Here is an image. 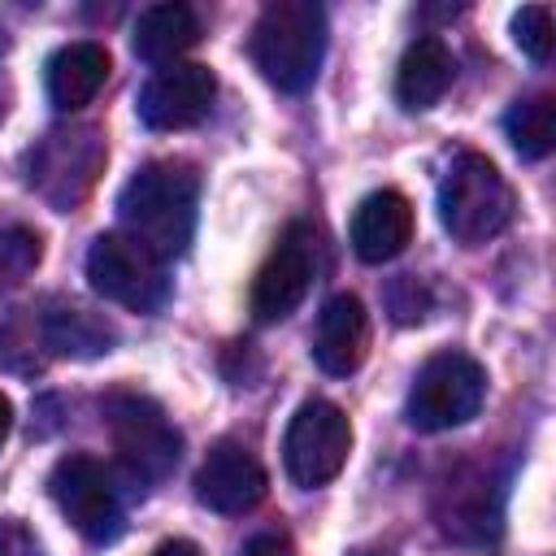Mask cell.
Listing matches in <instances>:
<instances>
[{
	"label": "cell",
	"instance_id": "obj_20",
	"mask_svg": "<svg viewBox=\"0 0 556 556\" xmlns=\"http://www.w3.org/2000/svg\"><path fill=\"white\" fill-rule=\"evenodd\" d=\"M513 39L530 61H547L552 43H556V26H552V9L543 4H526L513 13Z\"/></svg>",
	"mask_w": 556,
	"mask_h": 556
},
{
	"label": "cell",
	"instance_id": "obj_11",
	"mask_svg": "<svg viewBox=\"0 0 556 556\" xmlns=\"http://www.w3.org/2000/svg\"><path fill=\"white\" fill-rule=\"evenodd\" d=\"M213 100H217L213 70L200 61H174V65H161L143 83L135 109L148 130H187L208 117Z\"/></svg>",
	"mask_w": 556,
	"mask_h": 556
},
{
	"label": "cell",
	"instance_id": "obj_1",
	"mask_svg": "<svg viewBox=\"0 0 556 556\" xmlns=\"http://www.w3.org/2000/svg\"><path fill=\"white\" fill-rule=\"evenodd\" d=\"M195 204L200 178L187 161H148L126 178L117 195L122 235L139 239L161 261L182 256L195 235Z\"/></svg>",
	"mask_w": 556,
	"mask_h": 556
},
{
	"label": "cell",
	"instance_id": "obj_15",
	"mask_svg": "<svg viewBox=\"0 0 556 556\" xmlns=\"http://www.w3.org/2000/svg\"><path fill=\"white\" fill-rule=\"evenodd\" d=\"M109 78V52L104 43L96 39H78V43H65L48 56L43 65V87H48V100L52 109L61 113H74L83 104L96 100V91L104 87Z\"/></svg>",
	"mask_w": 556,
	"mask_h": 556
},
{
	"label": "cell",
	"instance_id": "obj_26",
	"mask_svg": "<svg viewBox=\"0 0 556 556\" xmlns=\"http://www.w3.org/2000/svg\"><path fill=\"white\" fill-rule=\"evenodd\" d=\"M0 56H4V39H0ZM9 113V83H4V70H0V122Z\"/></svg>",
	"mask_w": 556,
	"mask_h": 556
},
{
	"label": "cell",
	"instance_id": "obj_24",
	"mask_svg": "<svg viewBox=\"0 0 556 556\" xmlns=\"http://www.w3.org/2000/svg\"><path fill=\"white\" fill-rule=\"evenodd\" d=\"M152 556H200V547H195L191 539H169V543H161Z\"/></svg>",
	"mask_w": 556,
	"mask_h": 556
},
{
	"label": "cell",
	"instance_id": "obj_16",
	"mask_svg": "<svg viewBox=\"0 0 556 556\" xmlns=\"http://www.w3.org/2000/svg\"><path fill=\"white\" fill-rule=\"evenodd\" d=\"M452 78H456L452 48L439 35H417L404 48L400 65H395V100H400V109L421 113V109H430V104L443 100V91L452 87Z\"/></svg>",
	"mask_w": 556,
	"mask_h": 556
},
{
	"label": "cell",
	"instance_id": "obj_7",
	"mask_svg": "<svg viewBox=\"0 0 556 556\" xmlns=\"http://www.w3.org/2000/svg\"><path fill=\"white\" fill-rule=\"evenodd\" d=\"M352 452V421L330 400H304L282 439V465L295 486H326L339 478Z\"/></svg>",
	"mask_w": 556,
	"mask_h": 556
},
{
	"label": "cell",
	"instance_id": "obj_12",
	"mask_svg": "<svg viewBox=\"0 0 556 556\" xmlns=\"http://www.w3.org/2000/svg\"><path fill=\"white\" fill-rule=\"evenodd\" d=\"M265 491H269V478H265L261 460L235 439H222L195 469V500L226 517L256 508L265 500Z\"/></svg>",
	"mask_w": 556,
	"mask_h": 556
},
{
	"label": "cell",
	"instance_id": "obj_14",
	"mask_svg": "<svg viewBox=\"0 0 556 556\" xmlns=\"http://www.w3.org/2000/svg\"><path fill=\"white\" fill-rule=\"evenodd\" d=\"M365 348H369V317H365V304L356 295H330L317 313V330H313V361L334 374V378H348L361 369L365 361Z\"/></svg>",
	"mask_w": 556,
	"mask_h": 556
},
{
	"label": "cell",
	"instance_id": "obj_9",
	"mask_svg": "<svg viewBox=\"0 0 556 556\" xmlns=\"http://www.w3.org/2000/svg\"><path fill=\"white\" fill-rule=\"evenodd\" d=\"M48 491L61 508V517L87 534L91 543H104L122 530V504H117V486L109 478V469L83 452H70L52 465L48 473Z\"/></svg>",
	"mask_w": 556,
	"mask_h": 556
},
{
	"label": "cell",
	"instance_id": "obj_19",
	"mask_svg": "<svg viewBox=\"0 0 556 556\" xmlns=\"http://www.w3.org/2000/svg\"><path fill=\"white\" fill-rule=\"evenodd\" d=\"M504 135L526 161H543L556 148V100L526 96L504 113Z\"/></svg>",
	"mask_w": 556,
	"mask_h": 556
},
{
	"label": "cell",
	"instance_id": "obj_17",
	"mask_svg": "<svg viewBox=\"0 0 556 556\" xmlns=\"http://www.w3.org/2000/svg\"><path fill=\"white\" fill-rule=\"evenodd\" d=\"M195 39H200V17L191 4H148L130 30L135 56L152 65H174Z\"/></svg>",
	"mask_w": 556,
	"mask_h": 556
},
{
	"label": "cell",
	"instance_id": "obj_23",
	"mask_svg": "<svg viewBox=\"0 0 556 556\" xmlns=\"http://www.w3.org/2000/svg\"><path fill=\"white\" fill-rule=\"evenodd\" d=\"M239 556H291V543H287V534L265 530V534H252Z\"/></svg>",
	"mask_w": 556,
	"mask_h": 556
},
{
	"label": "cell",
	"instance_id": "obj_18",
	"mask_svg": "<svg viewBox=\"0 0 556 556\" xmlns=\"http://www.w3.org/2000/svg\"><path fill=\"white\" fill-rule=\"evenodd\" d=\"M39 330L56 356H100L117 343V330L104 317H96L91 308L70 304V300H52L39 317Z\"/></svg>",
	"mask_w": 556,
	"mask_h": 556
},
{
	"label": "cell",
	"instance_id": "obj_13",
	"mask_svg": "<svg viewBox=\"0 0 556 556\" xmlns=\"http://www.w3.org/2000/svg\"><path fill=\"white\" fill-rule=\"evenodd\" d=\"M348 239H352V252L365 265L395 261L413 239V204H408V195H400L391 187L369 191L352 213Z\"/></svg>",
	"mask_w": 556,
	"mask_h": 556
},
{
	"label": "cell",
	"instance_id": "obj_10",
	"mask_svg": "<svg viewBox=\"0 0 556 556\" xmlns=\"http://www.w3.org/2000/svg\"><path fill=\"white\" fill-rule=\"evenodd\" d=\"M104 165V143L96 126H74V130H52L35 152H30V187L52 200L56 208H70L74 200L87 195Z\"/></svg>",
	"mask_w": 556,
	"mask_h": 556
},
{
	"label": "cell",
	"instance_id": "obj_8",
	"mask_svg": "<svg viewBox=\"0 0 556 556\" xmlns=\"http://www.w3.org/2000/svg\"><path fill=\"white\" fill-rule=\"evenodd\" d=\"M317 261H321V248H317V230L308 222H291L278 243L269 248L265 265L256 269L252 278V317L256 321H282L300 308V300L308 295L313 278H317Z\"/></svg>",
	"mask_w": 556,
	"mask_h": 556
},
{
	"label": "cell",
	"instance_id": "obj_21",
	"mask_svg": "<svg viewBox=\"0 0 556 556\" xmlns=\"http://www.w3.org/2000/svg\"><path fill=\"white\" fill-rule=\"evenodd\" d=\"M35 265H39V239L22 226H4L0 230V287L22 282Z\"/></svg>",
	"mask_w": 556,
	"mask_h": 556
},
{
	"label": "cell",
	"instance_id": "obj_3",
	"mask_svg": "<svg viewBox=\"0 0 556 556\" xmlns=\"http://www.w3.org/2000/svg\"><path fill=\"white\" fill-rule=\"evenodd\" d=\"M439 222L465 248L495 239L513 222V187L482 152H456L447 161L439 182Z\"/></svg>",
	"mask_w": 556,
	"mask_h": 556
},
{
	"label": "cell",
	"instance_id": "obj_5",
	"mask_svg": "<svg viewBox=\"0 0 556 556\" xmlns=\"http://www.w3.org/2000/svg\"><path fill=\"white\" fill-rule=\"evenodd\" d=\"M482 400H486V369L465 352H434L408 387L404 417L413 430L434 434L473 421Z\"/></svg>",
	"mask_w": 556,
	"mask_h": 556
},
{
	"label": "cell",
	"instance_id": "obj_2",
	"mask_svg": "<svg viewBox=\"0 0 556 556\" xmlns=\"http://www.w3.org/2000/svg\"><path fill=\"white\" fill-rule=\"evenodd\" d=\"M252 65L261 78L287 96H300L317 83L326 56V13L313 0H274L261 9L252 39Z\"/></svg>",
	"mask_w": 556,
	"mask_h": 556
},
{
	"label": "cell",
	"instance_id": "obj_22",
	"mask_svg": "<svg viewBox=\"0 0 556 556\" xmlns=\"http://www.w3.org/2000/svg\"><path fill=\"white\" fill-rule=\"evenodd\" d=\"M0 556H43V543L35 539L30 526H22L17 517L0 521Z\"/></svg>",
	"mask_w": 556,
	"mask_h": 556
},
{
	"label": "cell",
	"instance_id": "obj_25",
	"mask_svg": "<svg viewBox=\"0 0 556 556\" xmlns=\"http://www.w3.org/2000/svg\"><path fill=\"white\" fill-rule=\"evenodd\" d=\"M9 430H13V404L0 395V447H4V439H9Z\"/></svg>",
	"mask_w": 556,
	"mask_h": 556
},
{
	"label": "cell",
	"instance_id": "obj_6",
	"mask_svg": "<svg viewBox=\"0 0 556 556\" xmlns=\"http://www.w3.org/2000/svg\"><path fill=\"white\" fill-rule=\"evenodd\" d=\"M87 282L96 295L135 308V313H156L169 300V274L156 252H148L139 239L109 230L91 243L87 252Z\"/></svg>",
	"mask_w": 556,
	"mask_h": 556
},
{
	"label": "cell",
	"instance_id": "obj_4",
	"mask_svg": "<svg viewBox=\"0 0 556 556\" xmlns=\"http://www.w3.org/2000/svg\"><path fill=\"white\" fill-rule=\"evenodd\" d=\"M100 408H104V426H109V439H113L122 469L139 486L165 482L178 465L182 434L169 426L161 404H152L148 395H135V391H113V395H104Z\"/></svg>",
	"mask_w": 556,
	"mask_h": 556
}]
</instances>
